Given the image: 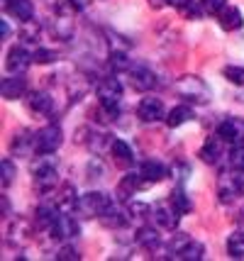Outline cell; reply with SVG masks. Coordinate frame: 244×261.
<instances>
[{"label":"cell","mask_w":244,"mask_h":261,"mask_svg":"<svg viewBox=\"0 0 244 261\" xmlns=\"http://www.w3.org/2000/svg\"><path fill=\"white\" fill-rule=\"evenodd\" d=\"M98 100H100V110L105 113L107 120L117 117L120 100H122V83L117 79H103L98 83Z\"/></svg>","instance_id":"1"},{"label":"cell","mask_w":244,"mask_h":261,"mask_svg":"<svg viewBox=\"0 0 244 261\" xmlns=\"http://www.w3.org/2000/svg\"><path fill=\"white\" fill-rule=\"evenodd\" d=\"M176 93H178L183 100L196 102V105H205V102H210L208 83L200 79V76H193V73L181 76V79L176 81Z\"/></svg>","instance_id":"2"},{"label":"cell","mask_w":244,"mask_h":261,"mask_svg":"<svg viewBox=\"0 0 244 261\" xmlns=\"http://www.w3.org/2000/svg\"><path fill=\"white\" fill-rule=\"evenodd\" d=\"M57 173V159L51 154H39V159L32 161V176H35V186L39 191H51L59 181Z\"/></svg>","instance_id":"3"},{"label":"cell","mask_w":244,"mask_h":261,"mask_svg":"<svg viewBox=\"0 0 244 261\" xmlns=\"http://www.w3.org/2000/svg\"><path fill=\"white\" fill-rule=\"evenodd\" d=\"M244 191V176L239 169L232 171H225V173H220V178H218V195H220V203L230 205L234 203L239 195H242Z\"/></svg>","instance_id":"4"},{"label":"cell","mask_w":244,"mask_h":261,"mask_svg":"<svg viewBox=\"0 0 244 261\" xmlns=\"http://www.w3.org/2000/svg\"><path fill=\"white\" fill-rule=\"evenodd\" d=\"M110 198L100 191H91V193H86L78 198V207H76V213L81 217H100L110 207Z\"/></svg>","instance_id":"5"},{"label":"cell","mask_w":244,"mask_h":261,"mask_svg":"<svg viewBox=\"0 0 244 261\" xmlns=\"http://www.w3.org/2000/svg\"><path fill=\"white\" fill-rule=\"evenodd\" d=\"M64 142V135H61V127L59 125H47L42 127L35 137V151L37 154H54Z\"/></svg>","instance_id":"6"},{"label":"cell","mask_w":244,"mask_h":261,"mask_svg":"<svg viewBox=\"0 0 244 261\" xmlns=\"http://www.w3.org/2000/svg\"><path fill=\"white\" fill-rule=\"evenodd\" d=\"M51 232V237L54 239H61V242H66V239H73L81 234V227H78V220L71 215V213H61L57 217V222H54V227L49 229Z\"/></svg>","instance_id":"7"},{"label":"cell","mask_w":244,"mask_h":261,"mask_svg":"<svg viewBox=\"0 0 244 261\" xmlns=\"http://www.w3.org/2000/svg\"><path fill=\"white\" fill-rule=\"evenodd\" d=\"M164 102L161 98H154V95H149V98H142L140 105H137V117H140L142 122H159V120H164Z\"/></svg>","instance_id":"8"},{"label":"cell","mask_w":244,"mask_h":261,"mask_svg":"<svg viewBox=\"0 0 244 261\" xmlns=\"http://www.w3.org/2000/svg\"><path fill=\"white\" fill-rule=\"evenodd\" d=\"M218 137L227 144H244V122L242 120H234L227 117L218 125Z\"/></svg>","instance_id":"9"},{"label":"cell","mask_w":244,"mask_h":261,"mask_svg":"<svg viewBox=\"0 0 244 261\" xmlns=\"http://www.w3.org/2000/svg\"><path fill=\"white\" fill-rule=\"evenodd\" d=\"M35 59L32 54L24 49V46H12L10 51H8V59H5V68L10 71V73H24V68L30 66Z\"/></svg>","instance_id":"10"},{"label":"cell","mask_w":244,"mask_h":261,"mask_svg":"<svg viewBox=\"0 0 244 261\" xmlns=\"http://www.w3.org/2000/svg\"><path fill=\"white\" fill-rule=\"evenodd\" d=\"M0 93L5 100H17L27 93V79H22V73H12L8 79H3L0 83Z\"/></svg>","instance_id":"11"},{"label":"cell","mask_w":244,"mask_h":261,"mask_svg":"<svg viewBox=\"0 0 244 261\" xmlns=\"http://www.w3.org/2000/svg\"><path fill=\"white\" fill-rule=\"evenodd\" d=\"M129 83L134 91H151L156 86V73L149 71L147 66H132L129 68Z\"/></svg>","instance_id":"12"},{"label":"cell","mask_w":244,"mask_h":261,"mask_svg":"<svg viewBox=\"0 0 244 261\" xmlns=\"http://www.w3.org/2000/svg\"><path fill=\"white\" fill-rule=\"evenodd\" d=\"M3 5H5V10L10 12L15 20H20V22H27V20L35 17L32 0H3Z\"/></svg>","instance_id":"13"},{"label":"cell","mask_w":244,"mask_h":261,"mask_svg":"<svg viewBox=\"0 0 244 261\" xmlns=\"http://www.w3.org/2000/svg\"><path fill=\"white\" fill-rule=\"evenodd\" d=\"M100 222H103L105 227H110V229H120V227H125V225H127V213H125L120 205L110 203V207L100 215Z\"/></svg>","instance_id":"14"},{"label":"cell","mask_w":244,"mask_h":261,"mask_svg":"<svg viewBox=\"0 0 244 261\" xmlns=\"http://www.w3.org/2000/svg\"><path fill=\"white\" fill-rule=\"evenodd\" d=\"M142 186H147V181L142 178L140 171H137V173H127V176H122V181H120V186H117V193L127 200V198H132V195H137V191H140Z\"/></svg>","instance_id":"15"},{"label":"cell","mask_w":244,"mask_h":261,"mask_svg":"<svg viewBox=\"0 0 244 261\" xmlns=\"http://www.w3.org/2000/svg\"><path fill=\"white\" fill-rule=\"evenodd\" d=\"M151 217H154V222L164 229H176L178 220H181V215L176 213L174 207H166V205H159L156 210H151Z\"/></svg>","instance_id":"16"},{"label":"cell","mask_w":244,"mask_h":261,"mask_svg":"<svg viewBox=\"0 0 244 261\" xmlns=\"http://www.w3.org/2000/svg\"><path fill=\"white\" fill-rule=\"evenodd\" d=\"M140 173H142V178H144L147 183H159V181L166 178V166H164L161 161L149 159V161H144V164L140 166Z\"/></svg>","instance_id":"17"},{"label":"cell","mask_w":244,"mask_h":261,"mask_svg":"<svg viewBox=\"0 0 244 261\" xmlns=\"http://www.w3.org/2000/svg\"><path fill=\"white\" fill-rule=\"evenodd\" d=\"M110 149H113V156H115V164L117 166H132L134 164V151H132V147H129L127 142H122V139H115L113 144H110Z\"/></svg>","instance_id":"18"},{"label":"cell","mask_w":244,"mask_h":261,"mask_svg":"<svg viewBox=\"0 0 244 261\" xmlns=\"http://www.w3.org/2000/svg\"><path fill=\"white\" fill-rule=\"evenodd\" d=\"M59 215H61V210H59V207H51V205H39V207H37V213H35L37 227L39 229H51Z\"/></svg>","instance_id":"19"},{"label":"cell","mask_w":244,"mask_h":261,"mask_svg":"<svg viewBox=\"0 0 244 261\" xmlns=\"http://www.w3.org/2000/svg\"><path fill=\"white\" fill-rule=\"evenodd\" d=\"M218 20H220V27L225 30V32H234V30H239V27L244 24L242 12L237 10V8H230V5L218 15Z\"/></svg>","instance_id":"20"},{"label":"cell","mask_w":244,"mask_h":261,"mask_svg":"<svg viewBox=\"0 0 244 261\" xmlns=\"http://www.w3.org/2000/svg\"><path fill=\"white\" fill-rule=\"evenodd\" d=\"M30 110L35 115H49L54 110V98L44 91L32 93V98H30Z\"/></svg>","instance_id":"21"},{"label":"cell","mask_w":244,"mask_h":261,"mask_svg":"<svg viewBox=\"0 0 244 261\" xmlns=\"http://www.w3.org/2000/svg\"><path fill=\"white\" fill-rule=\"evenodd\" d=\"M222 156V139L220 137H210L208 142L203 144V149H200V159L205 161V164H218Z\"/></svg>","instance_id":"22"},{"label":"cell","mask_w":244,"mask_h":261,"mask_svg":"<svg viewBox=\"0 0 244 261\" xmlns=\"http://www.w3.org/2000/svg\"><path fill=\"white\" fill-rule=\"evenodd\" d=\"M76 207H78V195L73 191V186L66 183V186L59 191V210H61V213H76Z\"/></svg>","instance_id":"23"},{"label":"cell","mask_w":244,"mask_h":261,"mask_svg":"<svg viewBox=\"0 0 244 261\" xmlns=\"http://www.w3.org/2000/svg\"><path fill=\"white\" fill-rule=\"evenodd\" d=\"M193 117V110L188 108V105H178V108H174V110H169V115H166V125L169 127H181L183 122H188Z\"/></svg>","instance_id":"24"},{"label":"cell","mask_w":244,"mask_h":261,"mask_svg":"<svg viewBox=\"0 0 244 261\" xmlns=\"http://www.w3.org/2000/svg\"><path fill=\"white\" fill-rule=\"evenodd\" d=\"M137 242H140L144 249H151V251L161 244V239H159V232H156V227H142V229H137Z\"/></svg>","instance_id":"25"},{"label":"cell","mask_w":244,"mask_h":261,"mask_svg":"<svg viewBox=\"0 0 244 261\" xmlns=\"http://www.w3.org/2000/svg\"><path fill=\"white\" fill-rule=\"evenodd\" d=\"M203 244L200 242H193V239H188V244L183 249L176 254V259H183V261H200L203 259Z\"/></svg>","instance_id":"26"},{"label":"cell","mask_w":244,"mask_h":261,"mask_svg":"<svg viewBox=\"0 0 244 261\" xmlns=\"http://www.w3.org/2000/svg\"><path fill=\"white\" fill-rule=\"evenodd\" d=\"M30 144H35V137H30V132L22 129V132L15 135L10 149H12V154H27V151H30Z\"/></svg>","instance_id":"27"},{"label":"cell","mask_w":244,"mask_h":261,"mask_svg":"<svg viewBox=\"0 0 244 261\" xmlns=\"http://www.w3.org/2000/svg\"><path fill=\"white\" fill-rule=\"evenodd\" d=\"M27 237H30V227H27V222H22V220H17L15 225L8 227V242H12V244L27 242Z\"/></svg>","instance_id":"28"},{"label":"cell","mask_w":244,"mask_h":261,"mask_svg":"<svg viewBox=\"0 0 244 261\" xmlns=\"http://www.w3.org/2000/svg\"><path fill=\"white\" fill-rule=\"evenodd\" d=\"M227 254L232 259H244V232H234L227 239Z\"/></svg>","instance_id":"29"},{"label":"cell","mask_w":244,"mask_h":261,"mask_svg":"<svg viewBox=\"0 0 244 261\" xmlns=\"http://www.w3.org/2000/svg\"><path fill=\"white\" fill-rule=\"evenodd\" d=\"M171 207H174L178 215H186V213H191V200H188V195L183 193V188H176L174 193H171Z\"/></svg>","instance_id":"30"},{"label":"cell","mask_w":244,"mask_h":261,"mask_svg":"<svg viewBox=\"0 0 244 261\" xmlns=\"http://www.w3.org/2000/svg\"><path fill=\"white\" fill-rule=\"evenodd\" d=\"M107 64H110V68H113L115 73H122V71H129V68H132V64H129V59L125 51H110Z\"/></svg>","instance_id":"31"},{"label":"cell","mask_w":244,"mask_h":261,"mask_svg":"<svg viewBox=\"0 0 244 261\" xmlns=\"http://www.w3.org/2000/svg\"><path fill=\"white\" fill-rule=\"evenodd\" d=\"M20 34H22V39L27 44H37V42H39V34H42V27H39L35 20H27V22H22Z\"/></svg>","instance_id":"32"},{"label":"cell","mask_w":244,"mask_h":261,"mask_svg":"<svg viewBox=\"0 0 244 261\" xmlns=\"http://www.w3.org/2000/svg\"><path fill=\"white\" fill-rule=\"evenodd\" d=\"M51 34L54 37H59V39H71V20L69 17H59V20H54V24H51Z\"/></svg>","instance_id":"33"},{"label":"cell","mask_w":244,"mask_h":261,"mask_svg":"<svg viewBox=\"0 0 244 261\" xmlns=\"http://www.w3.org/2000/svg\"><path fill=\"white\" fill-rule=\"evenodd\" d=\"M198 3L203 8V15H212V17H218L227 8V0H198Z\"/></svg>","instance_id":"34"},{"label":"cell","mask_w":244,"mask_h":261,"mask_svg":"<svg viewBox=\"0 0 244 261\" xmlns=\"http://www.w3.org/2000/svg\"><path fill=\"white\" fill-rule=\"evenodd\" d=\"M222 76L234 86H244V66H225Z\"/></svg>","instance_id":"35"},{"label":"cell","mask_w":244,"mask_h":261,"mask_svg":"<svg viewBox=\"0 0 244 261\" xmlns=\"http://www.w3.org/2000/svg\"><path fill=\"white\" fill-rule=\"evenodd\" d=\"M0 169H3V186L8 188V186H10V183L15 181V164H12L10 159H3Z\"/></svg>","instance_id":"36"},{"label":"cell","mask_w":244,"mask_h":261,"mask_svg":"<svg viewBox=\"0 0 244 261\" xmlns=\"http://www.w3.org/2000/svg\"><path fill=\"white\" fill-rule=\"evenodd\" d=\"M32 59H35V64H51V61H57V54L54 51H49V49H37L35 54H32Z\"/></svg>","instance_id":"37"},{"label":"cell","mask_w":244,"mask_h":261,"mask_svg":"<svg viewBox=\"0 0 244 261\" xmlns=\"http://www.w3.org/2000/svg\"><path fill=\"white\" fill-rule=\"evenodd\" d=\"M57 259H61V261H78V259H81V254L73 249V247H69V244H66V247H61V249L57 251Z\"/></svg>","instance_id":"38"},{"label":"cell","mask_w":244,"mask_h":261,"mask_svg":"<svg viewBox=\"0 0 244 261\" xmlns=\"http://www.w3.org/2000/svg\"><path fill=\"white\" fill-rule=\"evenodd\" d=\"M129 213L132 215H140V217H149V205H144V203H129Z\"/></svg>","instance_id":"39"},{"label":"cell","mask_w":244,"mask_h":261,"mask_svg":"<svg viewBox=\"0 0 244 261\" xmlns=\"http://www.w3.org/2000/svg\"><path fill=\"white\" fill-rule=\"evenodd\" d=\"M88 173H91V178H95V173H98V176H103V164H100L98 159H93L91 161V166H88Z\"/></svg>","instance_id":"40"},{"label":"cell","mask_w":244,"mask_h":261,"mask_svg":"<svg viewBox=\"0 0 244 261\" xmlns=\"http://www.w3.org/2000/svg\"><path fill=\"white\" fill-rule=\"evenodd\" d=\"M193 0H169V5H174V8H178L181 12H186V8L191 5Z\"/></svg>","instance_id":"41"},{"label":"cell","mask_w":244,"mask_h":261,"mask_svg":"<svg viewBox=\"0 0 244 261\" xmlns=\"http://www.w3.org/2000/svg\"><path fill=\"white\" fill-rule=\"evenodd\" d=\"M147 3H149L154 10H161L164 5H169V0H147Z\"/></svg>","instance_id":"42"},{"label":"cell","mask_w":244,"mask_h":261,"mask_svg":"<svg viewBox=\"0 0 244 261\" xmlns=\"http://www.w3.org/2000/svg\"><path fill=\"white\" fill-rule=\"evenodd\" d=\"M8 34H10V27H8V22L3 20V39H8Z\"/></svg>","instance_id":"43"},{"label":"cell","mask_w":244,"mask_h":261,"mask_svg":"<svg viewBox=\"0 0 244 261\" xmlns=\"http://www.w3.org/2000/svg\"><path fill=\"white\" fill-rule=\"evenodd\" d=\"M242 220H244V213H242Z\"/></svg>","instance_id":"44"}]
</instances>
